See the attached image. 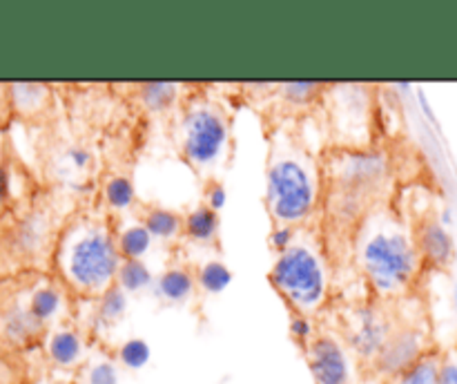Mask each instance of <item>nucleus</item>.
Masks as SVG:
<instances>
[{"instance_id":"obj_27","label":"nucleus","mask_w":457,"mask_h":384,"mask_svg":"<svg viewBox=\"0 0 457 384\" xmlns=\"http://www.w3.org/2000/svg\"><path fill=\"white\" fill-rule=\"evenodd\" d=\"M279 96L284 98L288 105L293 107H308L321 96L326 89L324 83H312V80H295V83H281L277 85Z\"/></svg>"},{"instance_id":"obj_1","label":"nucleus","mask_w":457,"mask_h":384,"mask_svg":"<svg viewBox=\"0 0 457 384\" xmlns=\"http://www.w3.org/2000/svg\"><path fill=\"white\" fill-rule=\"evenodd\" d=\"M120 257L116 226L107 214H76L61 228L52 266L70 293L96 299L116 284Z\"/></svg>"},{"instance_id":"obj_29","label":"nucleus","mask_w":457,"mask_h":384,"mask_svg":"<svg viewBox=\"0 0 457 384\" xmlns=\"http://www.w3.org/2000/svg\"><path fill=\"white\" fill-rule=\"evenodd\" d=\"M320 333L317 326L312 324V317L311 315H303V313L297 311H290V335L302 344L303 348L311 344V339Z\"/></svg>"},{"instance_id":"obj_15","label":"nucleus","mask_w":457,"mask_h":384,"mask_svg":"<svg viewBox=\"0 0 457 384\" xmlns=\"http://www.w3.org/2000/svg\"><path fill=\"white\" fill-rule=\"evenodd\" d=\"M196 290V275L187 266H170L156 277L154 293L161 302L170 306H181L190 302Z\"/></svg>"},{"instance_id":"obj_6","label":"nucleus","mask_w":457,"mask_h":384,"mask_svg":"<svg viewBox=\"0 0 457 384\" xmlns=\"http://www.w3.org/2000/svg\"><path fill=\"white\" fill-rule=\"evenodd\" d=\"M230 146V116L212 98H192L179 119V150L199 172L223 163Z\"/></svg>"},{"instance_id":"obj_31","label":"nucleus","mask_w":457,"mask_h":384,"mask_svg":"<svg viewBox=\"0 0 457 384\" xmlns=\"http://www.w3.org/2000/svg\"><path fill=\"white\" fill-rule=\"evenodd\" d=\"M299 228H290V226H272L270 235H268V241H270V248L275 250L277 255H281L284 250L290 248V244L297 237Z\"/></svg>"},{"instance_id":"obj_32","label":"nucleus","mask_w":457,"mask_h":384,"mask_svg":"<svg viewBox=\"0 0 457 384\" xmlns=\"http://www.w3.org/2000/svg\"><path fill=\"white\" fill-rule=\"evenodd\" d=\"M228 201V190L226 186H223L221 181H217V179H210L208 183H205V190H204V204L210 205L212 210H223V205H226Z\"/></svg>"},{"instance_id":"obj_5","label":"nucleus","mask_w":457,"mask_h":384,"mask_svg":"<svg viewBox=\"0 0 457 384\" xmlns=\"http://www.w3.org/2000/svg\"><path fill=\"white\" fill-rule=\"evenodd\" d=\"M268 280L290 311L312 317L328 297V262L324 250L308 237L297 235L288 250L277 255Z\"/></svg>"},{"instance_id":"obj_21","label":"nucleus","mask_w":457,"mask_h":384,"mask_svg":"<svg viewBox=\"0 0 457 384\" xmlns=\"http://www.w3.org/2000/svg\"><path fill=\"white\" fill-rule=\"evenodd\" d=\"M156 277L152 268L143 259H123L116 272V286L123 288L125 293H141V290L154 286Z\"/></svg>"},{"instance_id":"obj_23","label":"nucleus","mask_w":457,"mask_h":384,"mask_svg":"<svg viewBox=\"0 0 457 384\" xmlns=\"http://www.w3.org/2000/svg\"><path fill=\"white\" fill-rule=\"evenodd\" d=\"M196 288L204 290L205 295H219L230 286L232 271L221 259H208L196 268Z\"/></svg>"},{"instance_id":"obj_36","label":"nucleus","mask_w":457,"mask_h":384,"mask_svg":"<svg viewBox=\"0 0 457 384\" xmlns=\"http://www.w3.org/2000/svg\"><path fill=\"white\" fill-rule=\"evenodd\" d=\"M455 308H457V284H455Z\"/></svg>"},{"instance_id":"obj_18","label":"nucleus","mask_w":457,"mask_h":384,"mask_svg":"<svg viewBox=\"0 0 457 384\" xmlns=\"http://www.w3.org/2000/svg\"><path fill=\"white\" fill-rule=\"evenodd\" d=\"M143 223L150 235L159 241H172L183 235V214L165 205H147L143 213Z\"/></svg>"},{"instance_id":"obj_26","label":"nucleus","mask_w":457,"mask_h":384,"mask_svg":"<svg viewBox=\"0 0 457 384\" xmlns=\"http://www.w3.org/2000/svg\"><path fill=\"white\" fill-rule=\"evenodd\" d=\"M152 348L145 338H128L116 348V364L128 371H141L150 364Z\"/></svg>"},{"instance_id":"obj_25","label":"nucleus","mask_w":457,"mask_h":384,"mask_svg":"<svg viewBox=\"0 0 457 384\" xmlns=\"http://www.w3.org/2000/svg\"><path fill=\"white\" fill-rule=\"evenodd\" d=\"M440 362L442 355L437 351L427 353L411 369L391 380V384H440Z\"/></svg>"},{"instance_id":"obj_30","label":"nucleus","mask_w":457,"mask_h":384,"mask_svg":"<svg viewBox=\"0 0 457 384\" xmlns=\"http://www.w3.org/2000/svg\"><path fill=\"white\" fill-rule=\"evenodd\" d=\"M61 161L67 170H71V172H85V170L92 165V152L85 146H80V143H74V146L65 147Z\"/></svg>"},{"instance_id":"obj_9","label":"nucleus","mask_w":457,"mask_h":384,"mask_svg":"<svg viewBox=\"0 0 457 384\" xmlns=\"http://www.w3.org/2000/svg\"><path fill=\"white\" fill-rule=\"evenodd\" d=\"M308 369L315 384H353V357L346 344L330 333H317L306 348Z\"/></svg>"},{"instance_id":"obj_17","label":"nucleus","mask_w":457,"mask_h":384,"mask_svg":"<svg viewBox=\"0 0 457 384\" xmlns=\"http://www.w3.org/2000/svg\"><path fill=\"white\" fill-rule=\"evenodd\" d=\"M103 204L112 214H123L137 204V186L132 177L123 172H114L103 181Z\"/></svg>"},{"instance_id":"obj_28","label":"nucleus","mask_w":457,"mask_h":384,"mask_svg":"<svg viewBox=\"0 0 457 384\" xmlns=\"http://www.w3.org/2000/svg\"><path fill=\"white\" fill-rule=\"evenodd\" d=\"M85 384H120L119 364L112 360H96L85 371Z\"/></svg>"},{"instance_id":"obj_2","label":"nucleus","mask_w":457,"mask_h":384,"mask_svg":"<svg viewBox=\"0 0 457 384\" xmlns=\"http://www.w3.org/2000/svg\"><path fill=\"white\" fill-rule=\"evenodd\" d=\"M324 199L321 170L315 156L290 132L270 138L266 165V205L272 226L302 228Z\"/></svg>"},{"instance_id":"obj_16","label":"nucleus","mask_w":457,"mask_h":384,"mask_svg":"<svg viewBox=\"0 0 457 384\" xmlns=\"http://www.w3.org/2000/svg\"><path fill=\"white\" fill-rule=\"evenodd\" d=\"M219 228H221L219 213L205 204H199L183 214V235L195 244H214L219 237Z\"/></svg>"},{"instance_id":"obj_34","label":"nucleus","mask_w":457,"mask_h":384,"mask_svg":"<svg viewBox=\"0 0 457 384\" xmlns=\"http://www.w3.org/2000/svg\"><path fill=\"white\" fill-rule=\"evenodd\" d=\"M9 199V172L3 163H0V210Z\"/></svg>"},{"instance_id":"obj_33","label":"nucleus","mask_w":457,"mask_h":384,"mask_svg":"<svg viewBox=\"0 0 457 384\" xmlns=\"http://www.w3.org/2000/svg\"><path fill=\"white\" fill-rule=\"evenodd\" d=\"M440 384H457V360L453 357H442Z\"/></svg>"},{"instance_id":"obj_8","label":"nucleus","mask_w":457,"mask_h":384,"mask_svg":"<svg viewBox=\"0 0 457 384\" xmlns=\"http://www.w3.org/2000/svg\"><path fill=\"white\" fill-rule=\"evenodd\" d=\"M427 353H431L427 342V335L418 329L415 324H402L395 321L391 335H388L386 344L379 351L378 360L373 362L375 373L382 378L395 380L397 375L404 373L406 369L422 360Z\"/></svg>"},{"instance_id":"obj_4","label":"nucleus","mask_w":457,"mask_h":384,"mask_svg":"<svg viewBox=\"0 0 457 384\" xmlns=\"http://www.w3.org/2000/svg\"><path fill=\"white\" fill-rule=\"evenodd\" d=\"M355 259L379 297H400L413 286L422 257L413 232L386 210H373L355 235Z\"/></svg>"},{"instance_id":"obj_24","label":"nucleus","mask_w":457,"mask_h":384,"mask_svg":"<svg viewBox=\"0 0 457 384\" xmlns=\"http://www.w3.org/2000/svg\"><path fill=\"white\" fill-rule=\"evenodd\" d=\"M94 302H96V317L103 326L119 324L128 313V293L116 284L103 290Z\"/></svg>"},{"instance_id":"obj_20","label":"nucleus","mask_w":457,"mask_h":384,"mask_svg":"<svg viewBox=\"0 0 457 384\" xmlns=\"http://www.w3.org/2000/svg\"><path fill=\"white\" fill-rule=\"evenodd\" d=\"M12 101L13 110L25 116H34L45 112V107L52 101V92L47 85L40 83H16L12 85Z\"/></svg>"},{"instance_id":"obj_19","label":"nucleus","mask_w":457,"mask_h":384,"mask_svg":"<svg viewBox=\"0 0 457 384\" xmlns=\"http://www.w3.org/2000/svg\"><path fill=\"white\" fill-rule=\"evenodd\" d=\"M116 244L123 259H143L152 250L154 237L145 228L143 219L125 223L123 228H116Z\"/></svg>"},{"instance_id":"obj_12","label":"nucleus","mask_w":457,"mask_h":384,"mask_svg":"<svg viewBox=\"0 0 457 384\" xmlns=\"http://www.w3.org/2000/svg\"><path fill=\"white\" fill-rule=\"evenodd\" d=\"M67 288L58 280H43L27 290V308L38 324L47 329L65 311Z\"/></svg>"},{"instance_id":"obj_35","label":"nucleus","mask_w":457,"mask_h":384,"mask_svg":"<svg viewBox=\"0 0 457 384\" xmlns=\"http://www.w3.org/2000/svg\"><path fill=\"white\" fill-rule=\"evenodd\" d=\"M418 101H420V105H422V112H424V116H427V119L431 121V123H436V125H437V119H436V114H433L431 105H428V98L424 96V92H418Z\"/></svg>"},{"instance_id":"obj_13","label":"nucleus","mask_w":457,"mask_h":384,"mask_svg":"<svg viewBox=\"0 0 457 384\" xmlns=\"http://www.w3.org/2000/svg\"><path fill=\"white\" fill-rule=\"evenodd\" d=\"M0 333H3L7 342L25 346V344H31L38 338H43L45 326L34 320L25 299H13L9 306L0 311Z\"/></svg>"},{"instance_id":"obj_22","label":"nucleus","mask_w":457,"mask_h":384,"mask_svg":"<svg viewBox=\"0 0 457 384\" xmlns=\"http://www.w3.org/2000/svg\"><path fill=\"white\" fill-rule=\"evenodd\" d=\"M138 101L152 114H163V112L172 110L174 103L179 98V85L174 83H143L138 85Z\"/></svg>"},{"instance_id":"obj_7","label":"nucleus","mask_w":457,"mask_h":384,"mask_svg":"<svg viewBox=\"0 0 457 384\" xmlns=\"http://www.w3.org/2000/svg\"><path fill=\"white\" fill-rule=\"evenodd\" d=\"M61 228L54 226V214L45 205H31L4 230L7 255L22 266H36L43 259L52 262Z\"/></svg>"},{"instance_id":"obj_14","label":"nucleus","mask_w":457,"mask_h":384,"mask_svg":"<svg viewBox=\"0 0 457 384\" xmlns=\"http://www.w3.org/2000/svg\"><path fill=\"white\" fill-rule=\"evenodd\" d=\"M45 351L58 369H76L85 362V339L74 326H56L45 338Z\"/></svg>"},{"instance_id":"obj_3","label":"nucleus","mask_w":457,"mask_h":384,"mask_svg":"<svg viewBox=\"0 0 457 384\" xmlns=\"http://www.w3.org/2000/svg\"><path fill=\"white\" fill-rule=\"evenodd\" d=\"M391 174L386 154L370 147H339L326 156V195L328 221L348 232L360 230L384 195Z\"/></svg>"},{"instance_id":"obj_10","label":"nucleus","mask_w":457,"mask_h":384,"mask_svg":"<svg viewBox=\"0 0 457 384\" xmlns=\"http://www.w3.org/2000/svg\"><path fill=\"white\" fill-rule=\"evenodd\" d=\"M393 326L395 321L386 315V311H379L375 306L357 308L353 313V324L348 330V346L361 362L373 364L386 344Z\"/></svg>"},{"instance_id":"obj_11","label":"nucleus","mask_w":457,"mask_h":384,"mask_svg":"<svg viewBox=\"0 0 457 384\" xmlns=\"http://www.w3.org/2000/svg\"><path fill=\"white\" fill-rule=\"evenodd\" d=\"M413 237L424 266L446 268L455 259V241L440 219L424 217L413 230Z\"/></svg>"}]
</instances>
